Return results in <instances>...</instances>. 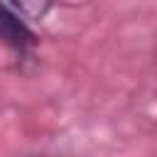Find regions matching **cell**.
<instances>
[{
	"instance_id": "cell-1",
	"label": "cell",
	"mask_w": 157,
	"mask_h": 157,
	"mask_svg": "<svg viewBox=\"0 0 157 157\" xmlns=\"http://www.w3.org/2000/svg\"><path fill=\"white\" fill-rule=\"evenodd\" d=\"M0 42H5L12 49H25L32 42V34L27 29V25L22 22V15L17 17V12L10 5H0Z\"/></svg>"
}]
</instances>
